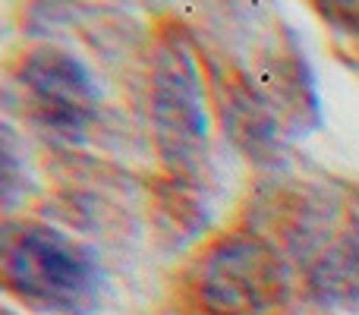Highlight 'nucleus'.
I'll return each mask as SVG.
<instances>
[{
	"mask_svg": "<svg viewBox=\"0 0 359 315\" xmlns=\"http://www.w3.org/2000/svg\"><path fill=\"white\" fill-rule=\"evenodd\" d=\"M4 274L13 293L50 312H86L101 290L95 255L54 227H19L6 236Z\"/></svg>",
	"mask_w": 359,
	"mask_h": 315,
	"instance_id": "obj_1",
	"label": "nucleus"
},
{
	"mask_svg": "<svg viewBox=\"0 0 359 315\" xmlns=\"http://www.w3.org/2000/svg\"><path fill=\"white\" fill-rule=\"evenodd\" d=\"M151 123L161 158L177 173H196L208 149V107L198 54L186 35L158 48L151 73Z\"/></svg>",
	"mask_w": 359,
	"mask_h": 315,
	"instance_id": "obj_2",
	"label": "nucleus"
},
{
	"mask_svg": "<svg viewBox=\"0 0 359 315\" xmlns=\"http://www.w3.org/2000/svg\"><path fill=\"white\" fill-rule=\"evenodd\" d=\"M287 268L268 243L224 240L198 268V297L215 315H265L287 297Z\"/></svg>",
	"mask_w": 359,
	"mask_h": 315,
	"instance_id": "obj_3",
	"label": "nucleus"
},
{
	"mask_svg": "<svg viewBox=\"0 0 359 315\" xmlns=\"http://www.w3.org/2000/svg\"><path fill=\"white\" fill-rule=\"evenodd\" d=\"M32 111L44 126L76 136L92 123L98 111V86L92 73L60 48H41L25 57L19 69Z\"/></svg>",
	"mask_w": 359,
	"mask_h": 315,
	"instance_id": "obj_4",
	"label": "nucleus"
},
{
	"mask_svg": "<svg viewBox=\"0 0 359 315\" xmlns=\"http://www.w3.org/2000/svg\"><path fill=\"white\" fill-rule=\"evenodd\" d=\"M316 287L331 300H359V217L318 262Z\"/></svg>",
	"mask_w": 359,
	"mask_h": 315,
	"instance_id": "obj_5",
	"label": "nucleus"
}]
</instances>
